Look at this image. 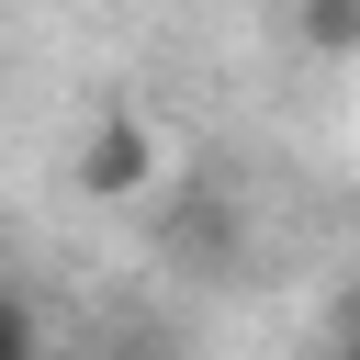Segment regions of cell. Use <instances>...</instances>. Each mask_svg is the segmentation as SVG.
Wrapping results in <instances>:
<instances>
[{"label":"cell","instance_id":"obj_1","mask_svg":"<svg viewBox=\"0 0 360 360\" xmlns=\"http://www.w3.org/2000/svg\"><path fill=\"white\" fill-rule=\"evenodd\" d=\"M158 248H169L180 270H202V281H236V270H248V202H236L225 180H180L169 214H158Z\"/></svg>","mask_w":360,"mask_h":360},{"label":"cell","instance_id":"obj_2","mask_svg":"<svg viewBox=\"0 0 360 360\" xmlns=\"http://www.w3.org/2000/svg\"><path fill=\"white\" fill-rule=\"evenodd\" d=\"M158 180V124L146 112H101L90 135H79V191L90 202H135Z\"/></svg>","mask_w":360,"mask_h":360},{"label":"cell","instance_id":"obj_3","mask_svg":"<svg viewBox=\"0 0 360 360\" xmlns=\"http://www.w3.org/2000/svg\"><path fill=\"white\" fill-rule=\"evenodd\" d=\"M292 22L315 56H360V0H292Z\"/></svg>","mask_w":360,"mask_h":360},{"label":"cell","instance_id":"obj_4","mask_svg":"<svg viewBox=\"0 0 360 360\" xmlns=\"http://www.w3.org/2000/svg\"><path fill=\"white\" fill-rule=\"evenodd\" d=\"M0 360H68V349L45 338V315H34L22 292H0Z\"/></svg>","mask_w":360,"mask_h":360},{"label":"cell","instance_id":"obj_5","mask_svg":"<svg viewBox=\"0 0 360 360\" xmlns=\"http://www.w3.org/2000/svg\"><path fill=\"white\" fill-rule=\"evenodd\" d=\"M124 360H180V349H124Z\"/></svg>","mask_w":360,"mask_h":360}]
</instances>
